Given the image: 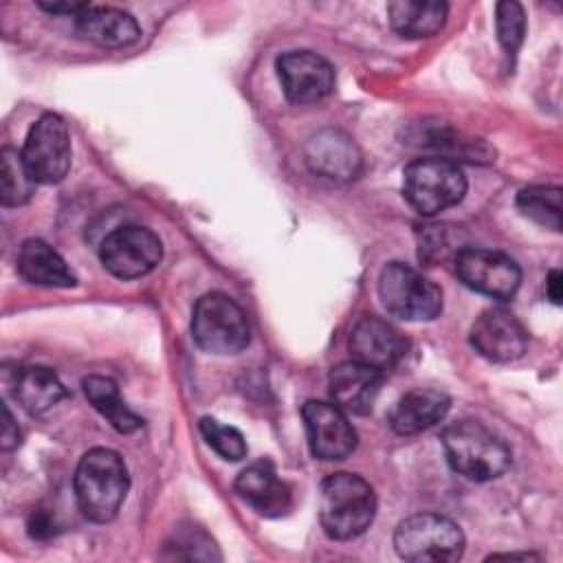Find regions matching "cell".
Segmentation results:
<instances>
[{
  "label": "cell",
  "mask_w": 563,
  "mask_h": 563,
  "mask_svg": "<svg viewBox=\"0 0 563 563\" xmlns=\"http://www.w3.org/2000/svg\"><path fill=\"white\" fill-rule=\"evenodd\" d=\"M29 532H31V537H48L53 532L51 530V519L40 515V512L37 515L33 512V517L29 521Z\"/></svg>",
  "instance_id": "cell-32"
},
{
  "label": "cell",
  "mask_w": 563,
  "mask_h": 563,
  "mask_svg": "<svg viewBox=\"0 0 563 563\" xmlns=\"http://www.w3.org/2000/svg\"><path fill=\"white\" fill-rule=\"evenodd\" d=\"M449 466L473 482L499 477L510 466L508 444L479 420H457L442 431Z\"/></svg>",
  "instance_id": "cell-2"
},
{
  "label": "cell",
  "mask_w": 563,
  "mask_h": 563,
  "mask_svg": "<svg viewBox=\"0 0 563 563\" xmlns=\"http://www.w3.org/2000/svg\"><path fill=\"white\" fill-rule=\"evenodd\" d=\"M75 31L99 46L121 48L139 40L141 29L132 13L117 7H95L86 4L75 15Z\"/></svg>",
  "instance_id": "cell-19"
},
{
  "label": "cell",
  "mask_w": 563,
  "mask_h": 563,
  "mask_svg": "<svg viewBox=\"0 0 563 563\" xmlns=\"http://www.w3.org/2000/svg\"><path fill=\"white\" fill-rule=\"evenodd\" d=\"M517 209L539 227L561 231V187L532 185L517 194Z\"/></svg>",
  "instance_id": "cell-25"
},
{
  "label": "cell",
  "mask_w": 563,
  "mask_h": 563,
  "mask_svg": "<svg viewBox=\"0 0 563 563\" xmlns=\"http://www.w3.org/2000/svg\"><path fill=\"white\" fill-rule=\"evenodd\" d=\"M167 550H172L174 559H220L211 537L196 526L178 528L167 541Z\"/></svg>",
  "instance_id": "cell-29"
},
{
  "label": "cell",
  "mask_w": 563,
  "mask_h": 563,
  "mask_svg": "<svg viewBox=\"0 0 563 563\" xmlns=\"http://www.w3.org/2000/svg\"><path fill=\"white\" fill-rule=\"evenodd\" d=\"M275 68L282 90L290 103H317L334 88V70L330 62L312 51L282 53Z\"/></svg>",
  "instance_id": "cell-11"
},
{
  "label": "cell",
  "mask_w": 563,
  "mask_h": 563,
  "mask_svg": "<svg viewBox=\"0 0 563 563\" xmlns=\"http://www.w3.org/2000/svg\"><path fill=\"white\" fill-rule=\"evenodd\" d=\"M449 407L451 400L446 394L429 387H416L400 396V400L391 409L389 422L396 433L413 435L438 424L446 416Z\"/></svg>",
  "instance_id": "cell-20"
},
{
  "label": "cell",
  "mask_w": 563,
  "mask_h": 563,
  "mask_svg": "<svg viewBox=\"0 0 563 563\" xmlns=\"http://www.w3.org/2000/svg\"><path fill=\"white\" fill-rule=\"evenodd\" d=\"M161 257L163 244L158 235L139 224H123L110 231L99 246L103 268L119 279H136L152 273Z\"/></svg>",
  "instance_id": "cell-9"
},
{
  "label": "cell",
  "mask_w": 563,
  "mask_h": 563,
  "mask_svg": "<svg viewBox=\"0 0 563 563\" xmlns=\"http://www.w3.org/2000/svg\"><path fill=\"white\" fill-rule=\"evenodd\" d=\"M191 336L205 352L235 354L249 345L251 328L244 310L229 295L207 292L194 306Z\"/></svg>",
  "instance_id": "cell-6"
},
{
  "label": "cell",
  "mask_w": 563,
  "mask_h": 563,
  "mask_svg": "<svg viewBox=\"0 0 563 563\" xmlns=\"http://www.w3.org/2000/svg\"><path fill=\"white\" fill-rule=\"evenodd\" d=\"M545 292L552 303H561V273L554 268L545 279Z\"/></svg>",
  "instance_id": "cell-33"
},
{
  "label": "cell",
  "mask_w": 563,
  "mask_h": 563,
  "mask_svg": "<svg viewBox=\"0 0 563 563\" xmlns=\"http://www.w3.org/2000/svg\"><path fill=\"white\" fill-rule=\"evenodd\" d=\"M40 7L48 13H68L75 18L86 7V2H40Z\"/></svg>",
  "instance_id": "cell-31"
},
{
  "label": "cell",
  "mask_w": 563,
  "mask_h": 563,
  "mask_svg": "<svg viewBox=\"0 0 563 563\" xmlns=\"http://www.w3.org/2000/svg\"><path fill=\"white\" fill-rule=\"evenodd\" d=\"M383 385V372L358 361L339 363L328 376L332 402L345 413L365 416L372 411Z\"/></svg>",
  "instance_id": "cell-15"
},
{
  "label": "cell",
  "mask_w": 563,
  "mask_h": 563,
  "mask_svg": "<svg viewBox=\"0 0 563 563\" xmlns=\"http://www.w3.org/2000/svg\"><path fill=\"white\" fill-rule=\"evenodd\" d=\"M35 180L29 174L22 152L4 147L0 152V202L4 207H18L31 200Z\"/></svg>",
  "instance_id": "cell-26"
},
{
  "label": "cell",
  "mask_w": 563,
  "mask_h": 563,
  "mask_svg": "<svg viewBox=\"0 0 563 563\" xmlns=\"http://www.w3.org/2000/svg\"><path fill=\"white\" fill-rule=\"evenodd\" d=\"M413 147L433 152V158H444L451 163H490L495 161V150L475 136H468L460 130H453L444 123H422L413 125L407 136Z\"/></svg>",
  "instance_id": "cell-16"
},
{
  "label": "cell",
  "mask_w": 563,
  "mask_h": 563,
  "mask_svg": "<svg viewBox=\"0 0 563 563\" xmlns=\"http://www.w3.org/2000/svg\"><path fill=\"white\" fill-rule=\"evenodd\" d=\"M376 515L374 488L354 473H332L321 482L319 519L330 539L347 541L363 534Z\"/></svg>",
  "instance_id": "cell-3"
},
{
  "label": "cell",
  "mask_w": 563,
  "mask_h": 563,
  "mask_svg": "<svg viewBox=\"0 0 563 563\" xmlns=\"http://www.w3.org/2000/svg\"><path fill=\"white\" fill-rule=\"evenodd\" d=\"M453 268L464 286L493 299H510L521 284L517 262L510 255L493 249H460L455 253Z\"/></svg>",
  "instance_id": "cell-10"
},
{
  "label": "cell",
  "mask_w": 563,
  "mask_h": 563,
  "mask_svg": "<svg viewBox=\"0 0 563 563\" xmlns=\"http://www.w3.org/2000/svg\"><path fill=\"white\" fill-rule=\"evenodd\" d=\"M11 389L15 400L31 416L46 413L68 396L59 376L51 367H42V365L20 367L13 376Z\"/></svg>",
  "instance_id": "cell-22"
},
{
  "label": "cell",
  "mask_w": 563,
  "mask_h": 563,
  "mask_svg": "<svg viewBox=\"0 0 563 563\" xmlns=\"http://www.w3.org/2000/svg\"><path fill=\"white\" fill-rule=\"evenodd\" d=\"M18 271L26 282L35 286L68 288L77 284V277L66 260L51 244L37 238H31L20 246Z\"/></svg>",
  "instance_id": "cell-21"
},
{
  "label": "cell",
  "mask_w": 563,
  "mask_h": 563,
  "mask_svg": "<svg viewBox=\"0 0 563 563\" xmlns=\"http://www.w3.org/2000/svg\"><path fill=\"white\" fill-rule=\"evenodd\" d=\"M449 4L435 0H394L387 4L391 29L402 37L435 35L446 22Z\"/></svg>",
  "instance_id": "cell-23"
},
{
  "label": "cell",
  "mask_w": 563,
  "mask_h": 563,
  "mask_svg": "<svg viewBox=\"0 0 563 563\" xmlns=\"http://www.w3.org/2000/svg\"><path fill=\"white\" fill-rule=\"evenodd\" d=\"M306 161L314 174L332 180H350L361 169L356 143L341 130H321L306 143Z\"/></svg>",
  "instance_id": "cell-18"
},
{
  "label": "cell",
  "mask_w": 563,
  "mask_h": 563,
  "mask_svg": "<svg viewBox=\"0 0 563 563\" xmlns=\"http://www.w3.org/2000/svg\"><path fill=\"white\" fill-rule=\"evenodd\" d=\"M308 444L314 457L332 462L347 457L356 446V431L334 402L308 400L301 407Z\"/></svg>",
  "instance_id": "cell-12"
},
{
  "label": "cell",
  "mask_w": 563,
  "mask_h": 563,
  "mask_svg": "<svg viewBox=\"0 0 563 563\" xmlns=\"http://www.w3.org/2000/svg\"><path fill=\"white\" fill-rule=\"evenodd\" d=\"M130 488L123 457L112 449H90L75 471V497L81 515L95 523L117 517Z\"/></svg>",
  "instance_id": "cell-1"
},
{
  "label": "cell",
  "mask_w": 563,
  "mask_h": 563,
  "mask_svg": "<svg viewBox=\"0 0 563 563\" xmlns=\"http://www.w3.org/2000/svg\"><path fill=\"white\" fill-rule=\"evenodd\" d=\"M394 548L411 563H451L464 554V534L449 517L418 512L396 526Z\"/></svg>",
  "instance_id": "cell-4"
},
{
  "label": "cell",
  "mask_w": 563,
  "mask_h": 563,
  "mask_svg": "<svg viewBox=\"0 0 563 563\" xmlns=\"http://www.w3.org/2000/svg\"><path fill=\"white\" fill-rule=\"evenodd\" d=\"M409 350L407 336L380 317H363L350 334L352 361H358L378 372L394 367Z\"/></svg>",
  "instance_id": "cell-14"
},
{
  "label": "cell",
  "mask_w": 563,
  "mask_h": 563,
  "mask_svg": "<svg viewBox=\"0 0 563 563\" xmlns=\"http://www.w3.org/2000/svg\"><path fill=\"white\" fill-rule=\"evenodd\" d=\"M385 310L405 321H431L442 310V290L405 262H389L378 275Z\"/></svg>",
  "instance_id": "cell-7"
},
{
  "label": "cell",
  "mask_w": 563,
  "mask_h": 563,
  "mask_svg": "<svg viewBox=\"0 0 563 563\" xmlns=\"http://www.w3.org/2000/svg\"><path fill=\"white\" fill-rule=\"evenodd\" d=\"M22 158L35 183H62L70 169V134L66 121L55 114H42L29 130Z\"/></svg>",
  "instance_id": "cell-8"
},
{
  "label": "cell",
  "mask_w": 563,
  "mask_h": 563,
  "mask_svg": "<svg viewBox=\"0 0 563 563\" xmlns=\"http://www.w3.org/2000/svg\"><path fill=\"white\" fill-rule=\"evenodd\" d=\"M468 339L477 354L495 363H508L519 358L528 345V332L523 323L504 308L484 310L473 321Z\"/></svg>",
  "instance_id": "cell-13"
},
{
  "label": "cell",
  "mask_w": 563,
  "mask_h": 563,
  "mask_svg": "<svg viewBox=\"0 0 563 563\" xmlns=\"http://www.w3.org/2000/svg\"><path fill=\"white\" fill-rule=\"evenodd\" d=\"M88 402L119 431L132 433L143 427V418L134 413L121 398L119 385L108 376H88L81 383Z\"/></svg>",
  "instance_id": "cell-24"
},
{
  "label": "cell",
  "mask_w": 563,
  "mask_h": 563,
  "mask_svg": "<svg viewBox=\"0 0 563 563\" xmlns=\"http://www.w3.org/2000/svg\"><path fill=\"white\" fill-rule=\"evenodd\" d=\"M495 26L499 44L508 55H515L526 35V13L519 2H499L495 7Z\"/></svg>",
  "instance_id": "cell-28"
},
{
  "label": "cell",
  "mask_w": 563,
  "mask_h": 563,
  "mask_svg": "<svg viewBox=\"0 0 563 563\" xmlns=\"http://www.w3.org/2000/svg\"><path fill=\"white\" fill-rule=\"evenodd\" d=\"M198 429H200L205 442H207L222 460L238 462V460L246 457V453H249L246 440H244V435H242L235 427L222 424L220 420L205 416V418H200Z\"/></svg>",
  "instance_id": "cell-27"
},
{
  "label": "cell",
  "mask_w": 563,
  "mask_h": 563,
  "mask_svg": "<svg viewBox=\"0 0 563 563\" xmlns=\"http://www.w3.org/2000/svg\"><path fill=\"white\" fill-rule=\"evenodd\" d=\"M2 413H4V422H2V431H0V444H2L4 451H11L13 446L20 444V429H18V424L13 422L11 411H9L7 405L2 407Z\"/></svg>",
  "instance_id": "cell-30"
},
{
  "label": "cell",
  "mask_w": 563,
  "mask_h": 563,
  "mask_svg": "<svg viewBox=\"0 0 563 563\" xmlns=\"http://www.w3.org/2000/svg\"><path fill=\"white\" fill-rule=\"evenodd\" d=\"M466 194V176L457 163L416 158L402 169V196L420 216H435L457 205Z\"/></svg>",
  "instance_id": "cell-5"
},
{
  "label": "cell",
  "mask_w": 563,
  "mask_h": 563,
  "mask_svg": "<svg viewBox=\"0 0 563 563\" xmlns=\"http://www.w3.org/2000/svg\"><path fill=\"white\" fill-rule=\"evenodd\" d=\"M235 493L262 517H282L292 504L288 484L268 460L246 466L235 479Z\"/></svg>",
  "instance_id": "cell-17"
}]
</instances>
